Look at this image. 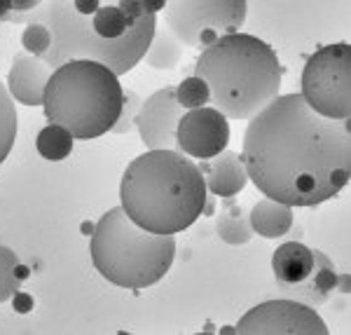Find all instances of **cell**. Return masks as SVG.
<instances>
[{
  "label": "cell",
  "mask_w": 351,
  "mask_h": 335,
  "mask_svg": "<svg viewBox=\"0 0 351 335\" xmlns=\"http://www.w3.org/2000/svg\"><path fill=\"white\" fill-rule=\"evenodd\" d=\"M52 76V68L33 54L19 52L14 56L8 76V92L24 106H43L45 87Z\"/></svg>",
  "instance_id": "cell-12"
},
{
  "label": "cell",
  "mask_w": 351,
  "mask_h": 335,
  "mask_svg": "<svg viewBox=\"0 0 351 335\" xmlns=\"http://www.w3.org/2000/svg\"><path fill=\"white\" fill-rule=\"evenodd\" d=\"M176 101L183 111H195V108H204L211 104V89L202 78L192 76L185 78L183 82L176 87Z\"/></svg>",
  "instance_id": "cell-22"
},
{
  "label": "cell",
  "mask_w": 351,
  "mask_h": 335,
  "mask_svg": "<svg viewBox=\"0 0 351 335\" xmlns=\"http://www.w3.org/2000/svg\"><path fill=\"white\" fill-rule=\"evenodd\" d=\"M316 260H319V251L309 249L307 244L298 240L281 244L271 255V270H274L276 284H279L281 291L300 286L314 272Z\"/></svg>",
  "instance_id": "cell-14"
},
{
  "label": "cell",
  "mask_w": 351,
  "mask_h": 335,
  "mask_svg": "<svg viewBox=\"0 0 351 335\" xmlns=\"http://www.w3.org/2000/svg\"><path fill=\"white\" fill-rule=\"evenodd\" d=\"M248 14L243 0H173L164 8V24L183 47L206 49L239 33Z\"/></svg>",
  "instance_id": "cell-7"
},
{
  "label": "cell",
  "mask_w": 351,
  "mask_h": 335,
  "mask_svg": "<svg viewBox=\"0 0 351 335\" xmlns=\"http://www.w3.org/2000/svg\"><path fill=\"white\" fill-rule=\"evenodd\" d=\"M180 56H183V45L169 33V28H155L152 43L143 56L145 64L155 71H171L178 66Z\"/></svg>",
  "instance_id": "cell-17"
},
{
  "label": "cell",
  "mask_w": 351,
  "mask_h": 335,
  "mask_svg": "<svg viewBox=\"0 0 351 335\" xmlns=\"http://www.w3.org/2000/svg\"><path fill=\"white\" fill-rule=\"evenodd\" d=\"M337 288V272L332 260L328 258L324 251H319V260H316V268L314 272L304 279L300 286L295 288H288L284 291L288 298L293 300H302L304 305L314 308V305H321L330 298V293Z\"/></svg>",
  "instance_id": "cell-15"
},
{
  "label": "cell",
  "mask_w": 351,
  "mask_h": 335,
  "mask_svg": "<svg viewBox=\"0 0 351 335\" xmlns=\"http://www.w3.org/2000/svg\"><path fill=\"white\" fill-rule=\"evenodd\" d=\"M122 89L110 68L96 61H68L49 76L43 96L45 115L66 127L73 139H99L120 117Z\"/></svg>",
  "instance_id": "cell-5"
},
{
  "label": "cell",
  "mask_w": 351,
  "mask_h": 335,
  "mask_svg": "<svg viewBox=\"0 0 351 335\" xmlns=\"http://www.w3.org/2000/svg\"><path fill=\"white\" fill-rule=\"evenodd\" d=\"M302 99L314 113L344 122L351 113V47L326 45L307 59L302 71Z\"/></svg>",
  "instance_id": "cell-8"
},
{
  "label": "cell",
  "mask_w": 351,
  "mask_h": 335,
  "mask_svg": "<svg viewBox=\"0 0 351 335\" xmlns=\"http://www.w3.org/2000/svg\"><path fill=\"white\" fill-rule=\"evenodd\" d=\"M183 108L176 101V87H162L150 94L136 115V129L148 150H178V122L183 117Z\"/></svg>",
  "instance_id": "cell-11"
},
{
  "label": "cell",
  "mask_w": 351,
  "mask_h": 335,
  "mask_svg": "<svg viewBox=\"0 0 351 335\" xmlns=\"http://www.w3.org/2000/svg\"><path fill=\"white\" fill-rule=\"evenodd\" d=\"M19 21L49 28L52 49L43 61L52 71L68 61H96L115 76L143 61L157 28V16L138 0H49Z\"/></svg>",
  "instance_id": "cell-2"
},
{
  "label": "cell",
  "mask_w": 351,
  "mask_h": 335,
  "mask_svg": "<svg viewBox=\"0 0 351 335\" xmlns=\"http://www.w3.org/2000/svg\"><path fill=\"white\" fill-rule=\"evenodd\" d=\"M21 284V263L10 246L0 244V303H8L19 291Z\"/></svg>",
  "instance_id": "cell-21"
},
{
  "label": "cell",
  "mask_w": 351,
  "mask_h": 335,
  "mask_svg": "<svg viewBox=\"0 0 351 335\" xmlns=\"http://www.w3.org/2000/svg\"><path fill=\"white\" fill-rule=\"evenodd\" d=\"M92 263L101 277L122 288H148L171 270L173 235H155L136 225L122 207L99 218L89 244Z\"/></svg>",
  "instance_id": "cell-6"
},
{
  "label": "cell",
  "mask_w": 351,
  "mask_h": 335,
  "mask_svg": "<svg viewBox=\"0 0 351 335\" xmlns=\"http://www.w3.org/2000/svg\"><path fill=\"white\" fill-rule=\"evenodd\" d=\"M232 139L230 120L213 106L185 111L178 122V152L195 160H211L228 150Z\"/></svg>",
  "instance_id": "cell-10"
},
{
  "label": "cell",
  "mask_w": 351,
  "mask_h": 335,
  "mask_svg": "<svg viewBox=\"0 0 351 335\" xmlns=\"http://www.w3.org/2000/svg\"><path fill=\"white\" fill-rule=\"evenodd\" d=\"M197 167L204 174L206 190L216 197H223V200H232L234 195H239L248 183L243 160L232 150H223L211 160H202V164H197Z\"/></svg>",
  "instance_id": "cell-13"
},
{
  "label": "cell",
  "mask_w": 351,
  "mask_h": 335,
  "mask_svg": "<svg viewBox=\"0 0 351 335\" xmlns=\"http://www.w3.org/2000/svg\"><path fill=\"white\" fill-rule=\"evenodd\" d=\"M195 76L208 84L213 108L228 120H251L279 96L284 68L265 41L234 33L204 49Z\"/></svg>",
  "instance_id": "cell-4"
},
{
  "label": "cell",
  "mask_w": 351,
  "mask_h": 335,
  "mask_svg": "<svg viewBox=\"0 0 351 335\" xmlns=\"http://www.w3.org/2000/svg\"><path fill=\"white\" fill-rule=\"evenodd\" d=\"M16 139V108L8 87L0 82V164L8 160Z\"/></svg>",
  "instance_id": "cell-20"
},
{
  "label": "cell",
  "mask_w": 351,
  "mask_h": 335,
  "mask_svg": "<svg viewBox=\"0 0 351 335\" xmlns=\"http://www.w3.org/2000/svg\"><path fill=\"white\" fill-rule=\"evenodd\" d=\"M216 230H218V237L223 240L225 244H232V246H241V244H248L251 237L256 235L251 228V220L248 216L243 213V209L239 204L230 202L228 209H223V213L218 216L216 220Z\"/></svg>",
  "instance_id": "cell-18"
},
{
  "label": "cell",
  "mask_w": 351,
  "mask_h": 335,
  "mask_svg": "<svg viewBox=\"0 0 351 335\" xmlns=\"http://www.w3.org/2000/svg\"><path fill=\"white\" fill-rule=\"evenodd\" d=\"M21 43H24L28 54L45 59V54L52 49V33L45 24H28L24 36H21Z\"/></svg>",
  "instance_id": "cell-23"
},
{
  "label": "cell",
  "mask_w": 351,
  "mask_h": 335,
  "mask_svg": "<svg viewBox=\"0 0 351 335\" xmlns=\"http://www.w3.org/2000/svg\"><path fill=\"white\" fill-rule=\"evenodd\" d=\"M241 150L248 181L291 209L332 200L349 183V120L321 117L302 94H279L251 117Z\"/></svg>",
  "instance_id": "cell-1"
},
{
  "label": "cell",
  "mask_w": 351,
  "mask_h": 335,
  "mask_svg": "<svg viewBox=\"0 0 351 335\" xmlns=\"http://www.w3.org/2000/svg\"><path fill=\"white\" fill-rule=\"evenodd\" d=\"M204 174L178 150H148L122 174L120 202L136 225L155 235H178L195 225L206 204Z\"/></svg>",
  "instance_id": "cell-3"
},
{
  "label": "cell",
  "mask_w": 351,
  "mask_h": 335,
  "mask_svg": "<svg viewBox=\"0 0 351 335\" xmlns=\"http://www.w3.org/2000/svg\"><path fill=\"white\" fill-rule=\"evenodd\" d=\"M234 333L246 335H326L328 326L319 312L293 298L267 300L241 316Z\"/></svg>",
  "instance_id": "cell-9"
},
{
  "label": "cell",
  "mask_w": 351,
  "mask_h": 335,
  "mask_svg": "<svg viewBox=\"0 0 351 335\" xmlns=\"http://www.w3.org/2000/svg\"><path fill=\"white\" fill-rule=\"evenodd\" d=\"M251 228L265 240H279L293 228V209L269 197H263L248 213Z\"/></svg>",
  "instance_id": "cell-16"
},
{
  "label": "cell",
  "mask_w": 351,
  "mask_h": 335,
  "mask_svg": "<svg viewBox=\"0 0 351 335\" xmlns=\"http://www.w3.org/2000/svg\"><path fill=\"white\" fill-rule=\"evenodd\" d=\"M141 106H143V99L138 96V92L134 89H122V111L120 117H117L115 127L110 129L112 134H124L132 129V124L136 122V115L141 113Z\"/></svg>",
  "instance_id": "cell-24"
},
{
  "label": "cell",
  "mask_w": 351,
  "mask_h": 335,
  "mask_svg": "<svg viewBox=\"0 0 351 335\" xmlns=\"http://www.w3.org/2000/svg\"><path fill=\"white\" fill-rule=\"evenodd\" d=\"M73 141L75 139H73V134L68 132L66 127L49 122L47 127H43L40 132H38L36 148L45 160L59 162V160H66V157L73 152Z\"/></svg>",
  "instance_id": "cell-19"
}]
</instances>
